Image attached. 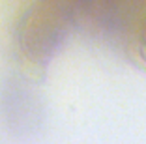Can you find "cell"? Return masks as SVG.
<instances>
[{"label":"cell","instance_id":"6da1fadb","mask_svg":"<svg viewBox=\"0 0 146 144\" xmlns=\"http://www.w3.org/2000/svg\"><path fill=\"white\" fill-rule=\"evenodd\" d=\"M75 25L71 4L66 0H38L17 25L21 54L34 66H45L68 41Z\"/></svg>","mask_w":146,"mask_h":144},{"label":"cell","instance_id":"7a4b0ae2","mask_svg":"<svg viewBox=\"0 0 146 144\" xmlns=\"http://www.w3.org/2000/svg\"><path fill=\"white\" fill-rule=\"evenodd\" d=\"M129 54H133V56H131V62H133L139 69L146 71V49H144V47L139 43V47L135 49V52H129Z\"/></svg>","mask_w":146,"mask_h":144},{"label":"cell","instance_id":"3957f363","mask_svg":"<svg viewBox=\"0 0 146 144\" xmlns=\"http://www.w3.org/2000/svg\"><path fill=\"white\" fill-rule=\"evenodd\" d=\"M139 43L146 49V17L142 19L141 26H139Z\"/></svg>","mask_w":146,"mask_h":144}]
</instances>
